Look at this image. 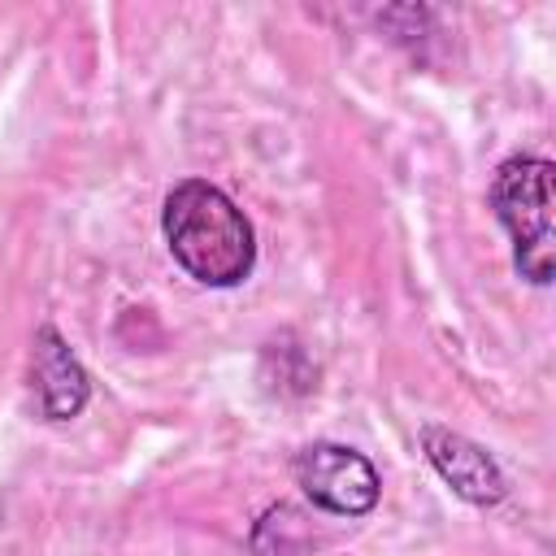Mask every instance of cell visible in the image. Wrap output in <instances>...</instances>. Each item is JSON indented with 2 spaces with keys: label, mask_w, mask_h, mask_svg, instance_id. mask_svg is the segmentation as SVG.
I'll list each match as a JSON object with an SVG mask.
<instances>
[{
  "label": "cell",
  "mask_w": 556,
  "mask_h": 556,
  "mask_svg": "<svg viewBox=\"0 0 556 556\" xmlns=\"http://www.w3.org/2000/svg\"><path fill=\"white\" fill-rule=\"evenodd\" d=\"M291 473H295V486L304 491V500L334 517H365L382 500L378 469L369 465V456H361L348 443L321 439V443L300 447L291 460Z\"/></svg>",
  "instance_id": "cell-3"
},
{
  "label": "cell",
  "mask_w": 556,
  "mask_h": 556,
  "mask_svg": "<svg viewBox=\"0 0 556 556\" xmlns=\"http://www.w3.org/2000/svg\"><path fill=\"white\" fill-rule=\"evenodd\" d=\"M30 378H35L39 413L48 421H70L87 408L91 378H87L83 361L74 356V348L61 339V330L48 326V321L30 339Z\"/></svg>",
  "instance_id": "cell-5"
},
{
  "label": "cell",
  "mask_w": 556,
  "mask_h": 556,
  "mask_svg": "<svg viewBox=\"0 0 556 556\" xmlns=\"http://www.w3.org/2000/svg\"><path fill=\"white\" fill-rule=\"evenodd\" d=\"M161 230L169 256L200 287H239L256 269V235L243 208L204 178H182L169 187L161 208Z\"/></svg>",
  "instance_id": "cell-1"
},
{
  "label": "cell",
  "mask_w": 556,
  "mask_h": 556,
  "mask_svg": "<svg viewBox=\"0 0 556 556\" xmlns=\"http://www.w3.org/2000/svg\"><path fill=\"white\" fill-rule=\"evenodd\" d=\"M421 452L430 460V469L473 508H495L508 495V478L500 469V460L473 443L460 430L447 426H421Z\"/></svg>",
  "instance_id": "cell-4"
},
{
  "label": "cell",
  "mask_w": 556,
  "mask_h": 556,
  "mask_svg": "<svg viewBox=\"0 0 556 556\" xmlns=\"http://www.w3.org/2000/svg\"><path fill=\"white\" fill-rule=\"evenodd\" d=\"M552 174L556 165L539 152H513L491 174V213L513 243L517 274L534 287H547L556 274Z\"/></svg>",
  "instance_id": "cell-2"
}]
</instances>
